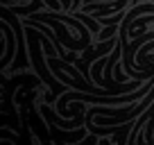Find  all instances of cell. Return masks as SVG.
Returning <instances> with one entry per match:
<instances>
[{
	"label": "cell",
	"instance_id": "7a4b0ae2",
	"mask_svg": "<svg viewBox=\"0 0 154 145\" xmlns=\"http://www.w3.org/2000/svg\"><path fill=\"white\" fill-rule=\"evenodd\" d=\"M116 29H120V25H106V27L102 29L100 34H97V39H100V41H106V39H111V36L116 34Z\"/></svg>",
	"mask_w": 154,
	"mask_h": 145
},
{
	"label": "cell",
	"instance_id": "277c9868",
	"mask_svg": "<svg viewBox=\"0 0 154 145\" xmlns=\"http://www.w3.org/2000/svg\"><path fill=\"white\" fill-rule=\"evenodd\" d=\"M138 2H140V0H131V5H138Z\"/></svg>",
	"mask_w": 154,
	"mask_h": 145
},
{
	"label": "cell",
	"instance_id": "6da1fadb",
	"mask_svg": "<svg viewBox=\"0 0 154 145\" xmlns=\"http://www.w3.org/2000/svg\"><path fill=\"white\" fill-rule=\"evenodd\" d=\"M0 27H2V32H5V36H7V54H5V59H0V70H7V68L11 66V61L16 59V54H14V45L18 43L16 41V32H14V27H11L9 23H0Z\"/></svg>",
	"mask_w": 154,
	"mask_h": 145
},
{
	"label": "cell",
	"instance_id": "3957f363",
	"mask_svg": "<svg viewBox=\"0 0 154 145\" xmlns=\"http://www.w3.org/2000/svg\"><path fill=\"white\" fill-rule=\"evenodd\" d=\"M45 5H48L50 11H59L63 9V2H59V0H45Z\"/></svg>",
	"mask_w": 154,
	"mask_h": 145
}]
</instances>
